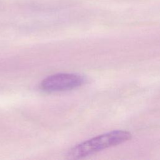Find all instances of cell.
I'll return each instance as SVG.
<instances>
[{
  "label": "cell",
  "instance_id": "6da1fadb",
  "mask_svg": "<svg viewBox=\"0 0 160 160\" xmlns=\"http://www.w3.org/2000/svg\"><path fill=\"white\" fill-rule=\"evenodd\" d=\"M131 132L124 130H114L99 134L71 148L66 153L69 159H79L96 154L102 150L116 146L130 140Z\"/></svg>",
  "mask_w": 160,
  "mask_h": 160
},
{
  "label": "cell",
  "instance_id": "7a4b0ae2",
  "mask_svg": "<svg viewBox=\"0 0 160 160\" xmlns=\"http://www.w3.org/2000/svg\"><path fill=\"white\" fill-rule=\"evenodd\" d=\"M84 76L74 73H58L44 78L39 88L46 92H62L74 89L84 84Z\"/></svg>",
  "mask_w": 160,
  "mask_h": 160
}]
</instances>
